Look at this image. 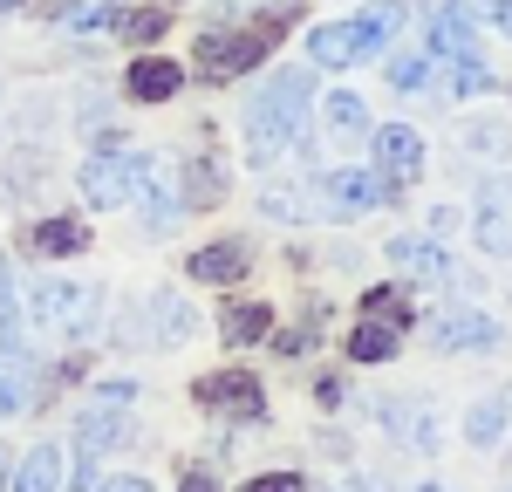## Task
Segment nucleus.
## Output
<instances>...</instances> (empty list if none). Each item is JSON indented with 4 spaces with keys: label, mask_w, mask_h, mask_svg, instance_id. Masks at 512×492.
Here are the masks:
<instances>
[{
    "label": "nucleus",
    "mask_w": 512,
    "mask_h": 492,
    "mask_svg": "<svg viewBox=\"0 0 512 492\" xmlns=\"http://www.w3.org/2000/svg\"><path fill=\"white\" fill-rule=\"evenodd\" d=\"M301 110H308V69H280V76L260 82V96L246 103V144L253 158H280L301 130Z\"/></svg>",
    "instance_id": "obj_1"
},
{
    "label": "nucleus",
    "mask_w": 512,
    "mask_h": 492,
    "mask_svg": "<svg viewBox=\"0 0 512 492\" xmlns=\"http://www.w3.org/2000/svg\"><path fill=\"white\" fill-rule=\"evenodd\" d=\"M144 178H151V158L144 151H103V158L82 164V192H89V205H103V212L137 205Z\"/></svg>",
    "instance_id": "obj_2"
},
{
    "label": "nucleus",
    "mask_w": 512,
    "mask_h": 492,
    "mask_svg": "<svg viewBox=\"0 0 512 492\" xmlns=\"http://www.w3.org/2000/svg\"><path fill=\"white\" fill-rule=\"evenodd\" d=\"M35 315L62 335H96V315H103V287L96 281H41L35 287Z\"/></svg>",
    "instance_id": "obj_3"
},
{
    "label": "nucleus",
    "mask_w": 512,
    "mask_h": 492,
    "mask_svg": "<svg viewBox=\"0 0 512 492\" xmlns=\"http://www.w3.org/2000/svg\"><path fill=\"white\" fill-rule=\"evenodd\" d=\"M294 28V7H280V14H267L253 35H205L198 41V62L212 69V76H239V69H253L260 55H267V41L274 35H287Z\"/></svg>",
    "instance_id": "obj_4"
},
{
    "label": "nucleus",
    "mask_w": 512,
    "mask_h": 492,
    "mask_svg": "<svg viewBox=\"0 0 512 492\" xmlns=\"http://www.w3.org/2000/svg\"><path fill=\"white\" fill-rule=\"evenodd\" d=\"M123 404H103V410H82L76 417V486H96V458L123 438Z\"/></svg>",
    "instance_id": "obj_5"
},
{
    "label": "nucleus",
    "mask_w": 512,
    "mask_h": 492,
    "mask_svg": "<svg viewBox=\"0 0 512 492\" xmlns=\"http://www.w3.org/2000/svg\"><path fill=\"white\" fill-rule=\"evenodd\" d=\"M478 246L512 260V178H485V192H478Z\"/></svg>",
    "instance_id": "obj_6"
},
{
    "label": "nucleus",
    "mask_w": 512,
    "mask_h": 492,
    "mask_svg": "<svg viewBox=\"0 0 512 492\" xmlns=\"http://www.w3.org/2000/svg\"><path fill=\"white\" fill-rule=\"evenodd\" d=\"M198 404H212V410H226V417H246V424H253V417H267V397H260V383H253V376H205V383H198Z\"/></svg>",
    "instance_id": "obj_7"
},
{
    "label": "nucleus",
    "mask_w": 512,
    "mask_h": 492,
    "mask_svg": "<svg viewBox=\"0 0 512 492\" xmlns=\"http://www.w3.org/2000/svg\"><path fill=\"white\" fill-rule=\"evenodd\" d=\"M28 404H35V363L21 342L0 335V417H21Z\"/></svg>",
    "instance_id": "obj_8"
},
{
    "label": "nucleus",
    "mask_w": 512,
    "mask_h": 492,
    "mask_svg": "<svg viewBox=\"0 0 512 492\" xmlns=\"http://www.w3.org/2000/svg\"><path fill=\"white\" fill-rule=\"evenodd\" d=\"M431 342L437 349H451V356H465V349H492L499 342V322H485V315H437L431 322Z\"/></svg>",
    "instance_id": "obj_9"
},
{
    "label": "nucleus",
    "mask_w": 512,
    "mask_h": 492,
    "mask_svg": "<svg viewBox=\"0 0 512 492\" xmlns=\"http://www.w3.org/2000/svg\"><path fill=\"white\" fill-rule=\"evenodd\" d=\"M308 55H315L321 69L362 62V55H369V41H362V21H335V28H315V35H308Z\"/></svg>",
    "instance_id": "obj_10"
},
{
    "label": "nucleus",
    "mask_w": 512,
    "mask_h": 492,
    "mask_svg": "<svg viewBox=\"0 0 512 492\" xmlns=\"http://www.w3.org/2000/svg\"><path fill=\"white\" fill-rule=\"evenodd\" d=\"M431 48L451 55V62H472L478 41H472V7H431Z\"/></svg>",
    "instance_id": "obj_11"
},
{
    "label": "nucleus",
    "mask_w": 512,
    "mask_h": 492,
    "mask_svg": "<svg viewBox=\"0 0 512 492\" xmlns=\"http://www.w3.org/2000/svg\"><path fill=\"white\" fill-rule=\"evenodd\" d=\"M178 82H185V69H178V62H164V55H144V62H130L123 89H130L137 103H164V96H178Z\"/></svg>",
    "instance_id": "obj_12"
},
{
    "label": "nucleus",
    "mask_w": 512,
    "mask_h": 492,
    "mask_svg": "<svg viewBox=\"0 0 512 492\" xmlns=\"http://www.w3.org/2000/svg\"><path fill=\"white\" fill-rule=\"evenodd\" d=\"M376 164H383V171H396V178L424 171V137H417L410 123H390V130H376Z\"/></svg>",
    "instance_id": "obj_13"
},
{
    "label": "nucleus",
    "mask_w": 512,
    "mask_h": 492,
    "mask_svg": "<svg viewBox=\"0 0 512 492\" xmlns=\"http://www.w3.org/2000/svg\"><path fill=\"white\" fill-rule=\"evenodd\" d=\"M328 205L335 212H369V205H383V178L376 171H328Z\"/></svg>",
    "instance_id": "obj_14"
},
{
    "label": "nucleus",
    "mask_w": 512,
    "mask_h": 492,
    "mask_svg": "<svg viewBox=\"0 0 512 492\" xmlns=\"http://www.w3.org/2000/svg\"><path fill=\"white\" fill-rule=\"evenodd\" d=\"M390 260L417 281H451V253L437 240H390Z\"/></svg>",
    "instance_id": "obj_15"
},
{
    "label": "nucleus",
    "mask_w": 512,
    "mask_h": 492,
    "mask_svg": "<svg viewBox=\"0 0 512 492\" xmlns=\"http://www.w3.org/2000/svg\"><path fill=\"white\" fill-rule=\"evenodd\" d=\"M185 274H192V281H239V274H246V246H198L192 260H185Z\"/></svg>",
    "instance_id": "obj_16"
},
{
    "label": "nucleus",
    "mask_w": 512,
    "mask_h": 492,
    "mask_svg": "<svg viewBox=\"0 0 512 492\" xmlns=\"http://www.w3.org/2000/svg\"><path fill=\"white\" fill-rule=\"evenodd\" d=\"M55 486H62V451L35 445L21 458V472H14V492H55Z\"/></svg>",
    "instance_id": "obj_17"
},
{
    "label": "nucleus",
    "mask_w": 512,
    "mask_h": 492,
    "mask_svg": "<svg viewBox=\"0 0 512 492\" xmlns=\"http://www.w3.org/2000/svg\"><path fill=\"white\" fill-rule=\"evenodd\" d=\"M219 328H226V342H260V335L274 328V308H267V301H233V308L219 315Z\"/></svg>",
    "instance_id": "obj_18"
},
{
    "label": "nucleus",
    "mask_w": 512,
    "mask_h": 492,
    "mask_svg": "<svg viewBox=\"0 0 512 492\" xmlns=\"http://www.w3.org/2000/svg\"><path fill=\"white\" fill-rule=\"evenodd\" d=\"M349 356H355V363H390V356H396V328L362 315V328L349 335Z\"/></svg>",
    "instance_id": "obj_19"
},
{
    "label": "nucleus",
    "mask_w": 512,
    "mask_h": 492,
    "mask_svg": "<svg viewBox=\"0 0 512 492\" xmlns=\"http://www.w3.org/2000/svg\"><path fill=\"white\" fill-rule=\"evenodd\" d=\"M383 424L390 431H403L417 451H431L437 445V424H431V410H417V404H383Z\"/></svg>",
    "instance_id": "obj_20"
},
{
    "label": "nucleus",
    "mask_w": 512,
    "mask_h": 492,
    "mask_svg": "<svg viewBox=\"0 0 512 492\" xmlns=\"http://www.w3.org/2000/svg\"><path fill=\"white\" fill-rule=\"evenodd\" d=\"M35 246L41 253H82V246H89V226H76V219H41Z\"/></svg>",
    "instance_id": "obj_21"
},
{
    "label": "nucleus",
    "mask_w": 512,
    "mask_h": 492,
    "mask_svg": "<svg viewBox=\"0 0 512 492\" xmlns=\"http://www.w3.org/2000/svg\"><path fill=\"white\" fill-rule=\"evenodd\" d=\"M117 28H123V41H158L164 28H171V14H164V7H137V14H123Z\"/></svg>",
    "instance_id": "obj_22"
},
{
    "label": "nucleus",
    "mask_w": 512,
    "mask_h": 492,
    "mask_svg": "<svg viewBox=\"0 0 512 492\" xmlns=\"http://www.w3.org/2000/svg\"><path fill=\"white\" fill-rule=\"evenodd\" d=\"M328 123H335L342 137H362V130H369V110H362L355 96H328Z\"/></svg>",
    "instance_id": "obj_23"
},
{
    "label": "nucleus",
    "mask_w": 512,
    "mask_h": 492,
    "mask_svg": "<svg viewBox=\"0 0 512 492\" xmlns=\"http://www.w3.org/2000/svg\"><path fill=\"white\" fill-rule=\"evenodd\" d=\"M362 315H369V322H390V328L410 322V315H403V301H396L390 287H369V294H362Z\"/></svg>",
    "instance_id": "obj_24"
},
{
    "label": "nucleus",
    "mask_w": 512,
    "mask_h": 492,
    "mask_svg": "<svg viewBox=\"0 0 512 492\" xmlns=\"http://www.w3.org/2000/svg\"><path fill=\"white\" fill-rule=\"evenodd\" d=\"M396 28H403V7H396V0H390V7H376V14L362 21V41H369V55H376V48H383Z\"/></svg>",
    "instance_id": "obj_25"
},
{
    "label": "nucleus",
    "mask_w": 512,
    "mask_h": 492,
    "mask_svg": "<svg viewBox=\"0 0 512 492\" xmlns=\"http://www.w3.org/2000/svg\"><path fill=\"white\" fill-rule=\"evenodd\" d=\"M151 315H158L164 342H178V335L192 328V308H185V301H171V294H158V301H151Z\"/></svg>",
    "instance_id": "obj_26"
},
{
    "label": "nucleus",
    "mask_w": 512,
    "mask_h": 492,
    "mask_svg": "<svg viewBox=\"0 0 512 492\" xmlns=\"http://www.w3.org/2000/svg\"><path fill=\"white\" fill-rule=\"evenodd\" d=\"M390 82H396V89H424V82H431V55H396Z\"/></svg>",
    "instance_id": "obj_27"
},
{
    "label": "nucleus",
    "mask_w": 512,
    "mask_h": 492,
    "mask_svg": "<svg viewBox=\"0 0 512 492\" xmlns=\"http://www.w3.org/2000/svg\"><path fill=\"white\" fill-rule=\"evenodd\" d=\"M499 431H506V404L492 397V404H478V410H472V445H492Z\"/></svg>",
    "instance_id": "obj_28"
},
{
    "label": "nucleus",
    "mask_w": 512,
    "mask_h": 492,
    "mask_svg": "<svg viewBox=\"0 0 512 492\" xmlns=\"http://www.w3.org/2000/svg\"><path fill=\"white\" fill-rule=\"evenodd\" d=\"M185 199H219V178H212V164H192V178H185Z\"/></svg>",
    "instance_id": "obj_29"
},
{
    "label": "nucleus",
    "mask_w": 512,
    "mask_h": 492,
    "mask_svg": "<svg viewBox=\"0 0 512 492\" xmlns=\"http://www.w3.org/2000/svg\"><path fill=\"white\" fill-rule=\"evenodd\" d=\"M239 492H301V479L294 472H267V479H253V486H239Z\"/></svg>",
    "instance_id": "obj_30"
},
{
    "label": "nucleus",
    "mask_w": 512,
    "mask_h": 492,
    "mask_svg": "<svg viewBox=\"0 0 512 492\" xmlns=\"http://www.w3.org/2000/svg\"><path fill=\"white\" fill-rule=\"evenodd\" d=\"M96 21H103V0H76L69 7V28H96Z\"/></svg>",
    "instance_id": "obj_31"
},
{
    "label": "nucleus",
    "mask_w": 512,
    "mask_h": 492,
    "mask_svg": "<svg viewBox=\"0 0 512 492\" xmlns=\"http://www.w3.org/2000/svg\"><path fill=\"white\" fill-rule=\"evenodd\" d=\"M0 335H14V294H7V267H0Z\"/></svg>",
    "instance_id": "obj_32"
},
{
    "label": "nucleus",
    "mask_w": 512,
    "mask_h": 492,
    "mask_svg": "<svg viewBox=\"0 0 512 492\" xmlns=\"http://www.w3.org/2000/svg\"><path fill=\"white\" fill-rule=\"evenodd\" d=\"M485 14H492V21H499V28H506V35H512V0H492Z\"/></svg>",
    "instance_id": "obj_33"
},
{
    "label": "nucleus",
    "mask_w": 512,
    "mask_h": 492,
    "mask_svg": "<svg viewBox=\"0 0 512 492\" xmlns=\"http://www.w3.org/2000/svg\"><path fill=\"white\" fill-rule=\"evenodd\" d=\"M178 492H212V479H205V472H185V486Z\"/></svg>",
    "instance_id": "obj_34"
},
{
    "label": "nucleus",
    "mask_w": 512,
    "mask_h": 492,
    "mask_svg": "<svg viewBox=\"0 0 512 492\" xmlns=\"http://www.w3.org/2000/svg\"><path fill=\"white\" fill-rule=\"evenodd\" d=\"M103 492H151V486H144V479H110Z\"/></svg>",
    "instance_id": "obj_35"
},
{
    "label": "nucleus",
    "mask_w": 512,
    "mask_h": 492,
    "mask_svg": "<svg viewBox=\"0 0 512 492\" xmlns=\"http://www.w3.org/2000/svg\"><path fill=\"white\" fill-rule=\"evenodd\" d=\"M424 492H451V486H424Z\"/></svg>",
    "instance_id": "obj_36"
},
{
    "label": "nucleus",
    "mask_w": 512,
    "mask_h": 492,
    "mask_svg": "<svg viewBox=\"0 0 512 492\" xmlns=\"http://www.w3.org/2000/svg\"><path fill=\"white\" fill-rule=\"evenodd\" d=\"M0 479H7V458H0Z\"/></svg>",
    "instance_id": "obj_37"
},
{
    "label": "nucleus",
    "mask_w": 512,
    "mask_h": 492,
    "mask_svg": "<svg viewBox=\"0 0 512 492\" xmlns=\"http://www.w3.org/2000/svg\"><path fill=\"white\" fill-rule=\"evenodd\" d=\"M7 7H14V0H0V14H7Z\"/></svg>",
    "instance_id": "obj_38"
}]
</instances>
